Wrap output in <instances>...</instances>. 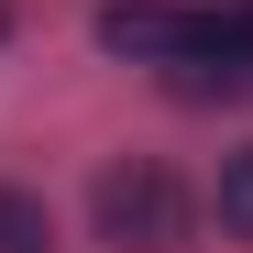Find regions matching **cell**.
Instances as JSON below:
<instances>
[{"instance_id": "1", "label": "cell", "mask_w": 253, "mask_h": 253, "mask_svg": "<svg viewBox=\"0 0 253 253\" xmlns=\"http://www.w3.org/2000/svg\"><path fill=\"white\" fill-rule=\"evenodd\" d=\"M99 242L121 253H176L187 242V187L165 165H110L99 176Z\"/></svg>"}, {"instance_id": "2", "label": "cell", "mask_w": 253, "mask_h": 253, "mask_svg": "<svg viewBox=\"0 0 253 253\" xmlns=\"http://www.w3.org/2000/svg\"><path fill=\"white\" fill-rule=\"evenodd\" d=\"M55 220H44V198H22V187H0V253H44Z\"/></svg>"}, {"instance_id": "3", "label": "cell", "mask_w": 253, "mask_h": 253, "mask_svg": "<svg viewBox=\"0 0 253 253\" xmlns=\"http://www.w3.org/2000/svg\"><path fill=\"white\" fill-rule=\"evenodd\" d=\"M220 231H242V242H253V143L220 165Z\"/></svg>"}, {"instance_id": "4", "label": "cell", "mask_w": 253, "mask_h": 253, "mask_svg": "<svg viewBox=\"0 0 253 253\" xmlns=\"http://www.w3.org/2000/svg\"><path fill=\"white\" fill-rule=\"evenodd\" d=\"M0 33H11V11H0Z\"/></svg>"}]
</instances>
